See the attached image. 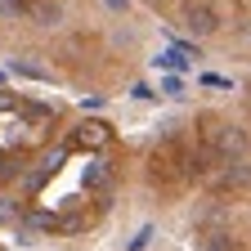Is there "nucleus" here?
Instances as JSON below:
<instances>
[{
    "label": "nucleus",
    "mask_w": 251,
    "mask_h": 251,
    "mask_svg": "<svg viewBox=\"0 0 251 251\" xmlns=\"http://www.w3.org/2000/svg\"><path fill=\"white\" fill-rule=\"evenodd\" d=\"M31 18H36V27H58L63 23V5L58 0H41V5L31 9Z\"/></svg>",
    "instance_id": "2"
},
{
    "label": "nucleus",
    "mask_w": 251,
    "mask_h": 251,
    "mask_svg": "<svg viewBox=\"0 0 251 251\" xmlns=\"http://www.w3.org/2000/svg\"><path fill=\"white\" fill-rule=\"evenodd\" d=\"M0 14H9V18L23 14V0H0Z\"/></svg>",
    "instance_id": "9"
},
{
    "label": "nucleus",
    "mask_w": 251,
    "mask_h": 251,
    "mask_svg": "<svg viewBox=\"0 0 251 251\" xmlns=\"http://www.w3.org/2000/svg\"><path fill=\"white\" fill-rule=\"evenodd\" d=\"M112 175H108V162H90V171H85V184L90 188H103Z\"/></svg>",
    "instance_id": "5"
},
{
    "label": "nucleus",
    "mask_w": 251,
    "mask_h": 251,
    "mask_svg": "<svg viewBox=\"0 0 251 251\" xmlns=\"http://www.w3.org/2000/svg\"><path fill=\"white\" fill-rule=\"evenodd\" d=\"M152 63H157V68H166V72H188V54L184 50H162Z\"/></svg>",
    "instance_id": "3"
},
{
    "label": "nucleus",
    "mask_w": 251,
    "mask_h": 251,
    "mask_svg": "<svg viewBox=\"0 0 251 251\" xmlns=\"http://www.w3.org/2000/svg\"><path fill=\"white\" fill-rule=\"evenodd\" d=\"M9 72H14V76H27V81H50V72L36 68V63H27V58H14V63H9Z\"/></svg>",
    "instance_id": "4"
},
{
    "label": "nucleus",
    "mask_w": 251,
    "mask_h": 251,
    "mask_svg": "<svg viewBox=\"0 0 251 251\" xmlns=\"http://www.w3.org/2000/svg\"><path fill=\"white\" fill-rule=\"evenodd\" d=\"M184 31H188V36H215V31H220L215 5H206V0H188V5H184Z\"/></svg>",
    "instance_id": "1"
},
{
    "label": "nucleus",
    "mask_w": 251,
    "mask_h": 251,
    "mask_svg": "<svg viewBox=\"0 0 251 251\" xmlns=\"http://www.w3.org/2000/svg\"><path fill=\"white\" fill-rule=\"evenodd\" d=\"M108 14H130V0H103Z\"/></svg>",
    "instance_id": "8"
},
{
    "label": "nucleus",
    "mask_w": 251,
    "mask_h": 251,
    "mask_svg": "<svg viewBox=\"0 0 251 251\" xmlns=\"http://www.w3.org/2000/svg\"><path fill=\"white\" fill-rule=\"evenodd\" d=\"M130 99H135V103H148V99H152V85H148V81L130 85Z\"/></svg>",
    "instance_id": "7"
},
{
    "label": "nucleus",
    "mask_w": 251,
    "mask_h": 251,
    "mask_svg": "<svg viewBox=\"0 0 251 251\" xmlns=\"http://www.w3.org/2000/svg\"><path fill=\"white\" fill-rule=\"evenodd\" d=\"M166 94V99H184V76H162V85H157Z\"/></svg>",
    "instance_id": "6"
}]
</instances>
